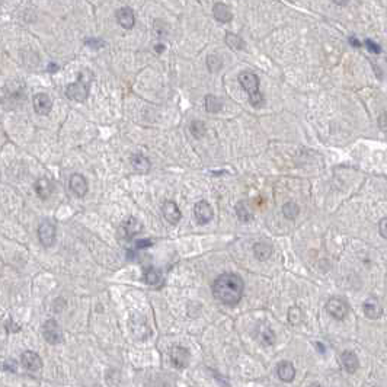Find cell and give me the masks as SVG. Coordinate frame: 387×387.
Here are the masks:
<instances>
[{
    "instance_id": "obj_39",
    "label": "cell",
    "mask_w": 387,
    "mask_h": 387,
    "mask_svg": "<svg viewBox=\"0 0 387 387\" xmlns=\"http://www.w3.org/2000/svg\"><path fill=\"white\" fill-rule=\"evenodd\" d=\"M165 50V47H163V44H159L158 47H155V51H158V53H162Z\"/></svg>"
},
{
    "instance_id": "obj_2",
    "label": "cell",
    "mask_w": 387,
    "mask_h": 387,
    "mask_svg": "<svg viewBox=\"0 0 387 387\" xmlns=\"http://www.w3.org/2000/svg\"><path fill=\"white\" fill-rule=\"evenodd\" d=\"M239 83L242 85L244 89V92L247 93L250 103L259 108L265 103L264 95L261 93L259 89V77L253 72H242L239 74Z\"/></svg>"
},
{
    "instance_id": "obj_35",
    "label": "cell",
    "mask_w": 387,
    "mask_h": 387,
    "mask_svg": "<svg viewBox=\"0 0 387 387\" xmlns=\"http://www.w3.org/2000/svg\"><path fill=\"white\" fill-rule=\"evenodd\" d=\"M153 244L152 240H149V239H146V240H137L136 242V247L137 249H146V247H150Z\"/></svg>"
},
{
    "instance_id": "obj_14",
    "label": "cell",
    "mask_w": 387,
    "mask_h": 387,
    "mask_svg": "<svg viewBox=\"0 0 387 387\" xmlns=\"http://www.w3.org/2000/svg\"><path fill=\"white\" fill-rule=\"evenodd\" d=\"M131 166L136 172L139 173H147L150 169H152V163H150V159L147 156H144L142 153H136L131 156Z\"/></svg>"
},
{
    "instance_id": "obj_37",
    "label": "cell",
    "mask_w": 387,
    "mask_h": 387,
    "mask_svg": "<svg viewBox=\"0 0 387 387\" xmlns=\"http://www.w3.org/2000/svg\"><path fill=\"white\" fill-rule=\"evenodd\" d=\"M349 43H351V45L352 47H361V43L358 41V38H355V37H349Z\"/></svg>"
},
{
    "instance_id": "obj_25",
    "label": "cell",
    "mask_w": 387,
    "mask_h": 387,
    "mask_svg": "<svg viewBox=\"0 0 387 387\" xmlns=\"http://www.w3.org/2000/svg\"><path fill=\"white\" fill-rule=\"evenodd\" d=\"M207 67L210 73L220 72L223 67V60L217 54H210V56H207Z\"/></svg>"
},
{
    "instance_id": "obj_28",
    "label": "cell",
    "mask_w": 387,
    "mask_h": 387,
    "mask_svg": "<svg viewBox=\"0 0 387 387\" xmlns=\"http://www.w3.org/2000/svg\"><path fill=\"white\" fill-rule=\"evenodd\" d=\"M189 130H191V134L194 139H202L207 133V128H205V124L202 121H192L191 125H189Z\"/></svg>"
},
{
    "instance_id": "obj_24",
    "label": "cell",
    "mask_w": 387,
    "mask_h": 387,
    "mask_svg": "<svg viewBox=\"0 0 387 387\" xmlns=\"http://www.w3.org/2000/svg\"><path fill=\"white\" fill-rule=\"evenodd\" d=\"M143 278L149 286H158L162 283V273L156 268H147L143 273Z\"/></svg>"
},
{
    "instance_id": "obj_12",
    "label": "cell",
    "mask_w": 387,
    "mask_h": 387,
    "mask_svg": "<svg viewBox=\"0 0 387 387\" xmlns=\"http://www.w3.org/2000/svg\"><path fill=\"white\" fill-rule=\"evenodd\" d=\"M69 187L76 197H85L87 194V181L86 178L80 173H73L69 181Z\"/></svg>"
},
{
    "instance_id": "obj_21",
    "label": "cell",
    "mask_w": 387,
    "mask_h": 387,
    "mask_svg": "<svg viewBox=\"0 0 387 387\" xmlns=\"http://www.w3.org/2000/svg\"><path fill=\"white\" fill-rule=\"evenodd\" d=\"M253 253L259 261H267L273 255V246L265 242H258L253 246Z\"/></svg>"
},
{
    "instance_id": "obj_29",
    "label": "cell",
    "mask_w": 387,
    "mask_h": 387,
    "mask_svg": "<svg viewBox=\"0 0 387 387\" xmlns=\"http://www.w3.org/2000/svg\"><path fill=\"white\" fill-rule=\"evenodd\" d=\"M299 211H300V208H299V205L296 204V202H287V204H284L283 205V214L286 218L288 220H293V218H296L297 215H299Z\"/></svg>"
},
{
    "instance_id": "obj_23",
    "label": "cell",
    "mask_w": 387,
    "mask_h": 387,
    "mask_svg": "<svg viewBox=\"0 0 387 387\" xmlns=\"http://www.w3.org/2000/svg\"><path fill=\"white\" fill-rule=\"evenodd\" d=\"M122 230H124L125 237H131V236H134V234L140 233V230H142V224H140V221H139L137 218L130 217L128 220L122 224Z\"/></svg>"
},
{
    "instance_id": "obj_19",
    "label": "cell",
    "mask_w": 387,
    "mask_h": 387,
    "mask_svg": "<svg viewBox=\"0 0 387 387\" xmlns=\"http://www.w3.org/2000/svg\"><path fill=\"white\" fill-rule=\"evenodd\" d=\"M364 313L368 319H380L383 316V307L378 304V301L374 300V299H370L364 303Z\"/></svg>"
},
{
    "instance_id": "obj_31",
    "label": "cell",
    "mask_w": 387,
    "mask_h": 387,
    "mask_svg": "<svg viewBox=\"0 0 387 387\" xmlns=\"http://www.w3.org/2000/svg\"><path fill=\"white\" fill-rule=\"evenodd\" d=\"M365 48H367L371 54H380V53H381V47L377 43H374L373 40H370V38L365 40Z\"/></svg>"
},
{
    "instance_id": "obj_8",
    "label": "cell",
    "mask_w": 387,
    "mask_h": 387,
    "mask_svg": "<svg viewBox=\"0 0 387 387\" xmlns=\"http://www.w3.org/2000/svg\"><path fill=\"white\" fill-rule=\"evenodd\" d=\"M169 358L176 368H185L189 364V351L184 346H173L169 352Z\"/></svg>"
},
{
    "instance_id": "obj_16",
    "label": "cell",
    "mask_w": 387,
    "mask_h": 387,
    "mask_svg": "<svg viewBox=\"0 0 387 387\" xmlns=\"http://www.w3.org/2000/svg\"><path fill=\"white\" fill-rule=\"evenodd\" d=\"M213 15H214V18L220 24H229L230 21L233 19V14H231L229 6L226 3H220V2L214 3Z\"/></svg>"
},
{
    "instance_id": "obj_6",
    "label": "cell",
    "mask_w": 387,
    "mask_h": 387,
    "mask_svg": "<svg viewBox=\"0 0 387 387\" xmlns=\"http://www.w3.org/2000/svg\"><path fill=\"white\" fill-rule=\"evenodd\" d=\"M44 339L51 345L60 344L63 342V333H61V329L58 326V323L54 320V319H50L45 322L43 330Z\"/></svg>"
},
{
    "instance_id": "obj_33",
    "label": "cell",
    "mask_w": 387,
    "mask_h": 387,
    "mask_svg": "<svg viewBox=\"0 0 387 387\" xmlns=\"http://www.w3.org/2000/svg\"><path fill=\"white\" fill-rule=\"evenodd\" d=\"M2 367H3L5 371H16V361L15 359H8Z\"/></svg>"
},
{
    "instance_id": "obj_17",
    "label": "cell",
    "mask_w": 387,
    "mask_h": 387,
    "mask_svg": "<svg viewBox=\"0 0 387 387\" xmlns=\"http://www.w3.org/2000/svg\"><path fill=\"white\" fill-rule=\"evenodd\" d=\"M341 362H342V367H344L348 373L352 374L358 370L359 359L358 357H357V354L352 352V351H345V352H342V355H341Z\"/></svg>"
},
{
    "instance_id": "obj_38",
    "label": "cell",
    "mask_w": 387,
    "mask_h": 387,
    "mask_svg": "<svg viewBox=\"0 0 387 387\" xmlns=\"http://www.w3.org/2000/svg\"><path fill=\"white\" fill-rule=\"evenodd\" d=\"M336 6H346L349 0H332Z\"/></svg>"
},
{
    "instance_id": "obj_34",
    "label": "cell",
    "mask_w": 387,
    "mask_h": 387,
    "mask_svg": "<svg viewBox=\"0 0 387 387\" xmlns=\"http://www.w3.org/2000/svg\"><path fill=\"white\" fill-rule=\"evenodd\" d=\"M387 218H381L380 220V223H378V230H380V236L381 237H384L386 239L387 237Z\"/></svg>"
},
{
    "instance_id": "obj_15",
    "label": "cell",
    "mask_w": 387,
    "mask_h": 387,
    "mask_svg": "<svg viewBox=\"0 0 387 387\" xmlns=\"http://www.w3.org/2000/svg\"><path fill=\"white\" fill-rule=\"evenodd\" d=\"M277 374H278V377H280L281 381L290 383V381H293L294 377H296V368H294V365H293L290 361H283V362H280L278 367H277Z\"/></svg>"
},
{
    "instance_id": "obj_30",
    "label": "cell",
    "mask_w": 387,
    "mask_h": 387,
    "mask_svg": "<svg viewBox=\"0 0 387 387\" xmlns=\"http://www.w3.org/2000/svg\"><path fill=\"white\" fill-rule=\"evenodd\" d=\"M301 317H303V313H301L300 307L294 306L288 310V320L291 325H299L301 322Z\"/></svg>"
},
{
    "instance_id": "obj_4",
    "label": "cell",
    "mask_w": 387,
    "mask_h": 387,
    "mask_svg": "<svg viewBox=\"0 0 387 387\" xmlns=\"http://www.w3.org/2000/svg\"><path fill=\"white\" fill-rule=\"evenodd\" d=\"M326 312L336 320H342L349 313V306L346 301L339 297H332L326 303Z\"/></svg>"
},
{
    "instance_id": "obj_26",
    "label": "cell",
    "mask_w": 387,
    "mask_h": 387,
    "mask_svg": "<svg viewBox=\"0 0 387 387\" xmlns=\"http://www.w3.org/2000/svg\"><path fill=\"white\" fill-rule=\"evenodd\" d=\"M236 214L239 217V220L240 221H249V220H252V213H250V210H249V207H247V204L244 202V201H240L237 205H236Z\"/></svg>"
},
{
    "instance_id": "obj_7",
    "label": "cell",
    "mask_w": 387,
    "mask_h": 387,
    "mask_svg": "<svg viewBox=\"0 0 387 387\" xmlns=\"http://www.w3.org/2000/svg\"><path fill=\"white\" fill-rule=\"evenodd\" d=\"M194 214L200 224H207L213 220L214 211H213V207L207 201L201 200L194 205Z\"/></svg>"
},
{
    "instance_id": "obj_41",
    "label": "cell",
    "mask_w": 387,
    "mask_h": 387,
    "mask_svg": "<svg viewBox=\"0 0 387 387\" xmlns=\"http://www.w3.org/2000/svg\"><path fill=\"white\" fill-rule=\"evenodd\" d=\"M310 387H322V386H319V384H312Z\"/></svg>"
},
{
    "instance_id": "obj_20",
    "label": "cell",
    "mask_w": 387,
    "mask_h": 387,
    "mask_svg": "<svg viewBox=\"0 0 387 387\" xmlns=\"http://www.w3.org/2000/svg\"><path fill=\"white\" fill-rule=\"evenodd\" d=\"M224 43L229 47L230 50L233 51H242L244 48V41L243 38L237 34H233V32H227L226 37H224Z\"/></svg>"
},
{
    "instance_id": "obj_27",
    "label": "cell",
    "mask_w": 387,
    "mask_h": 387,
    "mask_svg": "<svg viewBox=\"0 0 387 387\" xmlns=\"http://www.w3.org/2000/svg\"><path fill=\"white\" fill-rule=\"evenodd\" d=\"M259 339L264 345H273L275 342V335L268 326H261L258 330Z\"/></svg>"
},
{
    "instance_id": "obj_13",
    "label": "cell",
    "mask_w": 387,
    "mask_h": 387,
    "mask_svg": "<svg viewBox=\"0 0 387 387\" xmlns=\"http://www.w3.org/2000/svg\"><path fill=\"white\" fill-rule=\"evenodd\" d=\"M53 108V100L47 93H37L34 96V109L38 115H48Z\"/></svg>"
},
{
    "instance_id": "obj_42",
    "label": "cell",
    "mask_w": 387,
    "mask_h": 387,
    "mask_svg": "<svg viewBox=\"0 0 387 387\" xmlns=\"http://www.w3.org/2000/svg\"><path fill=\"white\" fill-rule=\"evenodd\" d=\"M2 3H3V0H0V6H2Z\"/></svg>"
},
{
    "instance_id": "obj_1",
    "label": "cell",
    "mask_w": 387,
    "mask_h": 387,
    "mask_svg": "<svg viewBox=\"0 0 387 387\" xmlns=\"http://www.w3.org/2000/svg\"><path fill=\"white\" fill-rule=\"evenodd\" d=\"M244 283L240 275L226 273L221 274L213 284V294L217 300L226 306H234L242 300Z\"/></svg>"
},
{
    "instance_id": "obj_11",
    "label": "cell",
    "mask_w": 387,
    "mask_h": 387,
    "mask_svg": "<svg viewBox=\"0 0 387 387\" xmlns=\"http://www.w3.org/2000/svg\"><path fill=\"white\" fill-rule=\"evenodd\" d=\"M115 18H116V22L124 29H133L136 25V15L128 6L119 8L115 14Z\"/></svg>"
},
{
    "instance_id": "obj_9",
    "label": "cell",
    "mask_w": 387,
    "mask_h": 387,
    "mask_svg": "<svg viewBox=\"0 0 387 387\" xmlns=\"http://www.w3.org/2000/svg\"><path fill=\"white\" fill-rule=\"evenodd\" d=\"M21 362L22 365L31 371V373H35V371H40L41 367H43V359L41 357L37 354V352H32V351H25L21 357Z\"/></svg>"
},
{
    "instance_id": "obj_3",
    "label": "cell",
    "mask_w": 387,
    "mask_h": 387,
    "mask_svg": "<svg viewBox=\"0 0 387 387\" xmlns=\"http://www.w3.org/2000/svg\"><path fill=\"white\" fill-rule=\"evenodd\" d=\"M92 83V73L89 70H83L79 73L77 82L70 83L66 87V95L67 98L76 102H85L89 96V89Z\"/></svg>"
},
{
    "instance_id": "obj_22",
    "label": "cell",
    "mask_w": 387,
    "mask_h": 387,
    "mask_svg": "<svg viewBox=\"0 0 387 387\" xmlns=\"http://www.w3.org/2000/svg\"><path fill=\"white\" fill-rule=\"evenodd\" d=\"M204 105H205L207 112H210V114H217V112H220L223 109V102H221L220 98H217L214 95H207Z\"/></svg>"
},
{
    "instance_id": "obj_40",
    "label": "cell",
    "mask_w": 387,
    "mask_h": 387,
    "mask_svg": "<svg viewBox=\"0 0 387 387\" xmlns=\"http://www.w3.org/2000/svg\"><path fill=\"white\" fill-rule=\"evenodd\" d=\"M56 70H57V66L51 64V66H50V72H56Z\"/></svg>"
},
{
    "instance_id": "obj_32",
    "label": "cell",
    "mask_w": 387,
    "mask_h": 387,
    "mask_svg": "<svg viewBox=\"0 0 387 387\" xmlns=\"http://www.w3.org/2000/svg\"><path fill=\"white\" fill-rule=\"evenodd\" d=\"M85 44H86L87 47L93 48V50H99V48L105 47V43L102 40H99V38H87V40H85Z\"/></svg>"
},
{
    "instance_id": "obj_18",
    "label": "cell",
    "mask_w": 387,
    "mask_h": 387,
    "mask_svg": "<svg viewBox=\"0 0 387 387\" xmlns=\"http://www.w3.org/2000/svg\"><path fill=\"white\" fill-rule=\"evenodd\" d=\"M34 188H35L37 195H38L41 200H47V198L53 194V184H51V181L47 179V178H40V179L35 182Z\"/></svg>"
},
{
    "instance_id": "obj_10",
    "label": "cell",
    "mask_w": 387,
    "mask_h": 387,
    "mask_svg": "<svg viewBox=\"0 0 387 387\" xmlns=\"http://www.w3.org/2000/svg\"><path fill=\"white\" fill-rule=\"evenodd\" d=\"M162 213H163V217L165 220L169 223V224H178L182 218V214H181V210L179 207L176 205V202L173 201H166L162 207Z\"/></svg>"
},
{
    "instance_id": "obj_5",
    "label": "cell",
    "mask_w": 387,
    "mask_h": 387,
    "mask_svg": "<svg viewBox=\"0 0 387 387\" xmlns=\"http://www.w3.org/2000/svg\"><path fill=\"white\" fill-rule=\"evenodd\" d=\"M56 226L51 221H43L38 226V239L44 247H51L56 243Z\"/></svg>"
},
{
    "instance_id": "obj_36",
    "label": "cell",
    "mask_w": 387,
    "mask_h": 387,
    "mask_svg": "<svg viewBox=\"0 0 387 387\" xmlns=\"http://www.w3.org/2000/svg\"><path fill=\"white\" fill-rule=\"evenodd\" d=\"M378 122H380V128L383 130H386V112H383V114L380 115V118H378Z\"/></svg>"
}]
</instances>
